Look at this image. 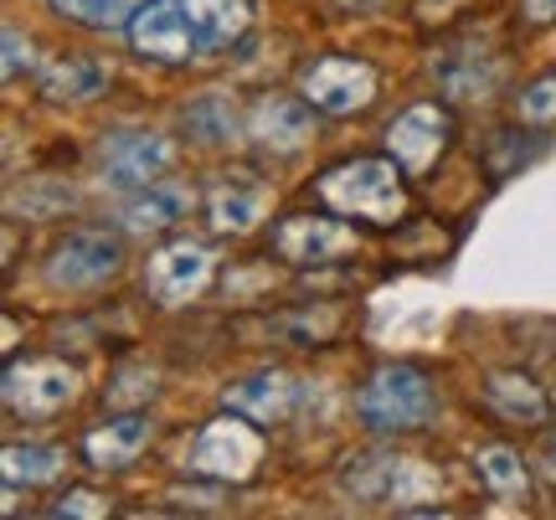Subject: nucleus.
<instances>
[{"instance_id": "23", "label": "nucleus", "mask_w": 556, "mask_h": 520, "mask_svg": "<svg viewBox=\"0 0 556 520\" xmlns=\"http://www.w3.org/2000/svg\"><path fill=\"white\" fill-rule=\"evenodd\" d=\"M58 16H67L73 26H88V31H114V26H129V21L150 5V0H47Z\"/></svg>"}, {"instance_id": "29", "label": "nucleus", "mask_w": 556, "mask_h": 520, "mask_svg": "<svg viewBox=\"0 0 556 520\" xmlns=\"http://www.w3.org/2000/svg\"><path fill=\"white\" fill-rule=\"evenodd\" d=\"M330 5H340V11H377L381 0H330Z\"/></svg>"}, {"instance_id": "6", "label": "nucleus", "mask_w": 556, "mask_h": 520, "mask_svg": "<svg viewBox=\"0 0 556 520\" xmlns=\"http://www.w3.org/2000/svg\"><path fill=\"white\" fill-rule=\"evenodd\" d=\"M124 242L109 227H73L52 242V253L41 263V279L58 294H93L109 279H119Z\"/></svg>"}, {"instance_id": "27", "label": "nucleus", "mask_w": 556, "mask_h": 520, "mask_svg": "<svg viewBox=\"0 0 556 520\" xmlns=\"http://www.w3.org/2000/svg\"><path fill=\"white\" fill-rule=\"evenodd\" d=\"M114 505L93 495V490H73V495H62V505H52V516H109Z\"/></svg>"}, {"instance_id": "16", "label": "nucleus", "mask_w": 556, "mask_h": 520, "mask_svg": "<svg viewBox=\"0 0 556 520\" xmlns=\"http://www.w3.org/2000/svg\"><path fill=\"white\" fill-rule=\"evenodd\" d=\"M299 402H304V386L289 371H253V377L232 381L222 392L227 413H242V418H253V422H289L299 413Z\"/></svg>"}, {"instance_id": "5", "label": "nucleus", "mask_w": 556, "mask_h": 520, "mask_svg": "<svg viewBox=\"0 0 556 520\" xmlns=\"http://www.w3.org/2000/svg\"><path fill=\"white\" fill-rule=\"evenodd\" d=\"M263 464V439L258 422L242 413H222V418L201 422L191 443H186V469L212 484H242L253 480Z\"/></svg>"}, {"instance_id": "1", "label": "nucleus", "mask_w": 556, "mask_h": 520, "mask_svg": "<svg viewBox=\"0 0 556 520\" xmlns=\"http://www.w3.org/2000/svg\"><path fill=\"white\" fill-rule=\"evenodd\" d=\"M124 31L139 58L191 67L227 58L253 31V0H150Z\"/></svg>"}, {"instance_id": "20", "label": "nucleus", "mask_w": 556, "mask_h": 520, "mask_svg": "<svg viewBox=\"0 0 556 520\" xmlns=\"http://www.w3.org/2000/svg\"><path fill=\"white\" fill-rule=\"evenodd\" d=\"M475 474L484 484V495H495V500H536V480H531V464L520 459V448L510 443H479L475 454Z\"/></svg>"}, {"instance_id": "4", "label": "nucleus", "mask_w": 556, "mask_h": 520, "mask_svg": "<svg viewBox=\"0 0 556 520\" xmlns=\"http://www.w3.org/2000/svg\"><path fill=\"white\" fill-rule=\"evenodd\" d=\"M361 253V221L340 212H289L268 232V258L283 268H330Z\"/></svg>"}, {"instance_id": "26", "label": "nucleus", "mask_w": 556, "mask_h": 520, "mask_svg": "<svg viewBox=\"0 0 556 520\" xmlns=\"http://www.w3.org/2000/svg\"><path fill=\"white\" fill-rule=\"evenodd\" d=\"M31 58H37V41L21 37L16 26H5V83H16L31 67Z\"/></svg>"}, {"instance_id": "18", "label": "nucleus", "mask_w": 556, "mask_h": 520, "mask_svg": "<svg viewBox=\"0 0 556 520\" xmlns=\"http://www.w3.org/2000/svg\"><path fill=\"white\" fill-rule=\"evenodd\" d=\"M109 83H114V67L93 52H67L58 58L47 73H41V99L47 103H67V109H78V103H93L109 93Z\"/></svg>"}, {"instance_id": "8", "label": "nucleus", "mask_w": 556, "mask_h": 520, "mask_svg": "<svg viewBox=\"0 0 556 520\" xmlns=\"http://www.w3.org/2000/svg\"><path fill=\"white\" fill-rule=\"evenodd\" d=\"M217 279V248L201 238H170L144 258V294L165 309L201 300Z\"/></svg>"}, {"instance_id": "30", "label": "nucleus", "mask_w": 556, "mask_h": 520, "mask_svg": "<svg viewBox=\"0 0 556 520\" xmlns=\"http://www.w3.org/2000/svg\"><path fill=\"white\" fill-rule=\"evenodd\" d=\"M552 448H556V428H552Z\"/></svg>"}, {"instance_id": "9", "label": "nucleus", "mask_w": 556, "mask_h": 520, "mask_svg": "<svg viewBox=\"0 0 556 520\" xmlns=\"http://www.w3.org/2000/svg\"><path fill=\"white\" fill-rule=\"evenodd\" d=\"M299 93L315 103L319 114L345 119V114H366V109L381 99V73L366 58L325 52V58H315L299 73Z\"/></svg>"}, {"instance_id": "17", "label": "nucleus", "mask_w": 556, "mask_h": 520, "mask_svg": "<svg viewBox=\"0 0 556 520\" xmlns=\"http://www.w3.org/2000/svg\"><path fill=\"white\" fill-rule=\"evenodd\" d=\"M479 407L495 422H505V428H541L546 413H552L546 392L526 371H490L479 381Z\"/></svg>"}, {"instance_id": "19", "label": "nucleus", "mask_w": 556, "mask_h": 520, "mask_svg": "<svg viewBox=\"0 0 556 520\" xmlns=\"http://www.w3.org/2000/svg\"><path fill=\"white\" fill-rule=\"evenodd\" d=\"M433 78L443 83V93L458 103H484L490 93L500 88V78H505V62L495 58V52H484V47H454L443 62H433Z\"/></svg>"}, {"instance_id": "28", "label": "nucleus", "mask_w": 556, "mask_h": 520, "mask_svg": "<svg viewBox=\"0 0 556 520\" xmlns=\"http://www.w3.org/2000/svg\"><path fill=\"white\" fill-rule=\"evenodd\" d=\"M526 26H556V0H520Z\"/></svg>"}, {"instance_id": "25", "label": "nucleus", "mask_w": 556, "mask_h": 520, "mask_svg": "<svg viewBox=\"0 0 556 520\" xmlns=\"http://www.w3.org/2000/svg\"><path fill=\"white\" fill-rule=\"evenodd\" d=\"M516 114L526 124H552L556 119V67L552 73H541L536 83H526L516 93Z\"/></svg>"}, {"instance_id": "21", "label": "nucleus", "mask_w": 556, "mask_h": 520, "mask_svg": "<svg viewBox=\"0 0 556 520\" xmlns=\"http://www.w3.org/2000/svg\"><path fill=\"white\" fill-rule=\"evenodd\" d=\"M180 135L191 144H201V150H227V144L238 140V103L222 99V93H201V99H191L186 109H180Z\"/></svg>"}, {"instance_id": "13", "label": "nucleus", "mask_w": 556, "mask_h": 520, "mask_svg": "<svg viewBox=\"0 0 556 520\" xmlns=\"http://www.w3.org/2000/svg\"><path fill=\"white\" fill-rule=\"evenodd\" d=\"M268 206H274V186L248 176V170H232V176H222L206 191V227L217 238H242V232H253L268 217Z\"/></svg>"}, {"instance_id": "2", "label": "nucleus", "mask_w": 556, "mask_h": 520, "mask_svg": "<svg viewBox=\"0 0 556 520\" xmlns=\"http://www.w3.org/2000/svg\"><path fill=\"white\" fill-rule=\"evenodd\" d=\"M319 206H330L340 217L361 221V227H397L413 212V191H407V170L392 155H361V161H340L315 180Z\"/></svg>"}, {"instance_id": "10", "label": "nucleus", "mask_w": 556, "mask_h": 520, "mask_svg": "<svg viewBox=\"0 0 556 520\" xmlns=\"http://www.w3.org/2000/svg\"><path fill=\"white\" fill-rule=\"evenodd\" d=\"M83 392L78 366H67L58 356H26L11 360L5 371V407L26 422H52L58 413H67Z\"/></svg>"}, {"instance_id": "11", "label": "nucleus", "mask_w": 556, "mask_h": 520, "mask_svg": "<svg viewBox=\"0 0 556 520\" xmlns=\"http://www.w3.org/2000/svg\"><path fill=\"white\" fill-rule=\"evenodd\" d=\"M458 124L443 103H413L387 124V155L407 170V176H433L438 161L454 150Z\"/></svg>"}, {"instance_id": "22", "label": "nucleus", "mask_w": 556, "mask_h": 520, "mask_svg": "<svg viewBox=\"0 0 556 520\" xmlns=\"http://www.w3.org/2000/svg\"><path fill=\"white\" fill-rule=\"evenodd\" d=\"M5 484H26V490H47V484L62 480L67 469V448H52V443H5Z\"/></svg>"}, {"instance_id": "15", "label": "nucleus", "mask_w": 556, "mask_h": 520, "mask_svg": "<svg viewBox=\"0 0 556 520\" xmlns=\"http://www.w3.org/2000/svg\"><path fill=\"white\" fill-rule=\"evenodd\" d=\"M197 191L180 186V180H155V186H139L129 191V201L119 206V227L135 238H160V232H176L180 221L191 217Z\"/></svg>"}, {"instance_id": "7", "label": "nucleus", "mask_w": 556, "mask_h": 520, "mask_svg": "<svg viewBox=\"0 0 556 520\" xmlns=\"http://www.w3.org/2000/svg\"><path fill=\"white\" fill-rule=\"evenodd\" d=\"M176 170V140L165 129H114L99 144V180L109 191H139Z\"/></svg>"}, {"instance_id": "12", "label": "nucleus", "mask_w": 556, "mask_h": 520, "mask_svg": "<svg viewBox=\"0 0 556 520\" xmlns=\"http://www.w3.org/2000/svg\"><path fill=\"white\" fill-rule=\"evenodd\" d=\"M315 103L304 99H289V93H268V99L253 109V119H248V140L258 144L263 155H274V161H294L304 155L309 144H315Z\"/></svg>"}, {"instance_id": "3", "label": "nucleus", "mask_w": 556, "mask_h": 520, "mask_svg": "<svg viewBox=\"0 0 556 520\" xmlns=\"http://www.w3.org/2000/svg\"><path fill=\"white\" fill-rule=\"evenodd\" d=\"M356 418L371 433H417L438 418V386L417 366H377L356 392Z\"/></svg>"}, {"instance_id": "14", "label": "nucleus", "mask_w": 556, "mask_h": 520, "mask_svg": "<svg viewBox=\"0 0 556 520\" xmlns=\"http://www.w3.org/2000/svg\"><path fill=\"white\" fill-rule=\"evenodd\" d=\"M150 439H155V418L150 413H139V407L119 413V418H109L83 433V464L99 469V474H119V469H129L150 448Z\"/></svg>"}, {"instance_id": "24", "label": "nucleus", "mask_w": 556, "mask_h": 520, "mask_svg": "<svg viewBox=\"0 0 556 520\" xmlns=\"http://www.w3.org/2000/svg\"><path fill=\"white\" fill-rule=\"evenodd\" d=\"M397 464L392 454H356V464L340 474L345 495L356 500H392V480H397Z\"/></svg>"}]
</instances>
